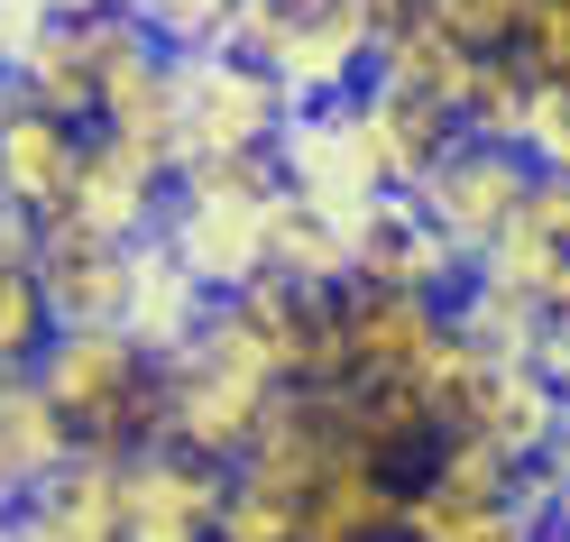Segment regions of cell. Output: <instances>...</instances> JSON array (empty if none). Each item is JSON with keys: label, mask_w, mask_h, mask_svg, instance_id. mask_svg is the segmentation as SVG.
<instances>
[{"label": "cell", "mask_w": 570, "mask_h": 542, "mask_svg": "<svg viewBox=\"0 0 570 542\" xmlns=\"http://www.w3.org/2000/svg\"><path fill=\"white\" fill-rule=\"evenodd\" d=\"M47 386V405L65 414V432H75V451H148L166 432V358H148L120 322H65V332L38 349V368H28Z\"/></svg>", "instance_id": "6da1fadb"}, {"label": "cell", "mask_w": 570, "mask_h": 542, "mask_svg": "<svg viewBox=\"0 0 570 542\" xmlns=\"http://www.w3.org/2000/svg\"><path fill=\"white\" fill-rule=\"evenodd\" d=\"M276 405H285L276 358L248 341L230 313H212V332H203L185 358H166V432H157V442L239 469L248 451H258V432H267Z\"/></svg>", "instance_id": "7a4b0ae2"}, {"label": "cell", "mask_w": 570, "mask_h": 542, "mask_svg": "<svg viewBox=\"0 0 570 542\" xmlns=\"http://www.w3.org/2000/svg\"><path fill=\"white\" fill-rule=\"evenodd\" d=\"M295 92L239 47H185L175 56V175L194 157H276Z\"/></svg>", "instance_id": "3957f363"}, {"label": "cell", "mask_w": 570, "mask_h": 542, "mask_svg": "<svg viewBox=\"0 0 570 542\" xmlns=\"http://www.w3.org/2000/svg\"><path fill=\"white\" fill-rule=\"evenodd\" d=\"M533 185H543V166H533L515 138H470L460 129L442 148V166L414 185V211L460 248V258H479L488 239H507L533 211Z\"/></svg>", "instance_id": "277c9868"}, {"label": "cell", "mask_w": 570, "mask_h": 542, "mask_svg": "<svg viewBox=\"0 0 570 542\" xmlns=\"http://www.w3.org/2000/svg\"><path fill=\"white\" fill-rule=\"evenodd\" d=\"M276 203L285 194H222V185H175L157 239L185 258L212 295H239L276 267Z\"/></svg>", "instance_id": "5b68a950"}, {"label": "cell", "mask_w": 570, "mask_h": 542, "mask_svg": "<svg viewBox=\"0 0 570 542\" xmlns=\"http://www.w3.org/2000/svg\"><path fill=\"white\" fill-rule=\"evenodd\" d=\"M276 175H285V194L295 203H323V211H368L386 194V175L368 157V129H360V92L350 101H304L295 120H285L276 138Z\"/></svg>", "instance_id": "8992f818"}, {"label": "cell", "mask_w": 570, "mask_h": 542, "mask_svg": "<svg viewBox=\"0 0 570 542\" xmlns=\"http://www.w3.org/2000/svg\"><path fill=\"white\" fill-rule=\"evenodd\" d=\"M222 496H230V469L203 460V451L148 442V451L120 460V515H129V542H212V524H222Z\"/></svg>", "instance_id": "52a82bcc"}, {"label": "cell", "mask_w": 570, "mask_h": 542, "mask_svg": "<svg viewBox=\"0 0 570 542\" xmlns=\"http://www.w3.org/2000/svg\"><path fill=\"white\" fill-rule=\"evenodd\" d=\"M92 129L83 120H56L47 101H28L10 75H0V203L28 211V221H56L75 203V175H83Z\"/></svg>", "instance_id": "ba28073f"}, {"label": "cell", "mask_w": 570, "mask_h": 542, "mask_svg": "<svg viewBox=\"0 0 570 542\" xmlns=\"http://www.w3.org/2000/svg\"><path fill=\"white\" fill-rule=\"evenodd\" d=\"M350 285H396V295H460L470 258L414 211V194H377L368 211H350Z\"/></svg>", "instance_id": "9c48e42d"}, {"label": "cell", "mask_w": 570, "mask_h": 542, "mask_svg": "<svg viewBox=\"0 0 570 542\" xmlns=\"http://www.w3.org/2000/svg\"><path fill=\"white\" fill-rule=\"evenodd\" d=\"M212 313H222V295L175 258V248L148 230L129 248V304H120V332L148 349V358H185L203 332H212Z\"/></svg>", "instance_id": "30bf717a"}, {"label": "cell", "mask_w": 570, "mask_h": 542, "mask_svg": "<svg viewBox=\"0 0 570 542\" xmlns=\"http://www.w3.org/2000/svg\"><path fill=\"white\" fill-rule=\"evenodd\" d=\"M10 533L19 542H129L120 460L111 451H75L65 469H47V479L10 505Z\"/></svg>", "instance_id": "8fae6325"}, {"label": "cell", "mask_w": 570, "mask_h": 542, "mask_svg": "<svg viewBox=\"0 0 570 542\" xmlns=\"http://www.w3.org/2000/svg\"><path fill=\"white\" fill-rule=\"evenodd\" d=\"M129 248L83 230V221H65V211L38 221V285H47L56 332H65V322H120V304H129Z\"/></svg>", "instance_id": "7c38bea8"}, {"label": "cell", "mask_w": 570, "mask_h": 542, "mask_svg": "<svg viewBox=\"0 0 570 542\" xmlns=\"http://www.w3.org/2000/svg\"><path fill=\"white\" fill-rule=\"evenodd\" d=\"M166 203H175V175H166L157 157H138V148H120V138H101V129H92L65 221H83V230H101V239H120V248H129V239H148V230L166 221Z\"/></svg>", "instance_id": "4fadbf2b"}, {"label": "cell", "mask_w": 570, "mask_h": 542, "mask_svg": "<svg viewBox=\"0 0 570 542\" xmlns=\"http://www.w3.org/2000/svg\"><path fill=\"white\" fill-rule=\"evenodd\" d=\"M341 332H350V368L360 377H414V358L451 332V304L396 295V285H341Z\"/></svg>", "instance_id": "5bb4252c"}, {"label": "cell", "mask_w": 570, "mask_h": 542, "mask_svg": "<svg viewBox=\"0 0 570 542\" xmlns=\"http://www.w3.org/2000/svg\"><path fill=\"white\" fill-rule=\"evenodd\" d=\"M360 129H368V157L386 175V194H414L442 166V148L460 138V111H442V101H423L405 83H360Z\"/></svg>", "instance_id": "9a60e30c"}, {"label": "cell", "mask_w": 570, "mask_h": 542, "mask_svg": "<svg viewBox=\"0 0 570 542\" xmlns=\"http://www.w3.org/2000/svg\"><path fill=\"white\" fill-rule=\"evenodd\" d=\"M368 83H405V92H423V101H442V111H460L470 83H479V47L442 38L423 10H396V19H386V38H377Z\"/></svg>", "instance_id": "2e32d148"}, {"label": "cell", "mask_w": 570, "mask_h": 542, "mask_svg": "<svg viewBox=\"0 0 570 542\" xmlns=\"http://www.w3.org/2000/svg\"><path fill=\"white\" fill-rule=\"evenodd\" d=\"M543 496H451L414 479L405 496V542H543Z\"/></svg>", "instance_id": "e0dca14e"}, {"label": "cell", "mask_w": 570, "mask_h": 542, "mask_svg": "<svg viewBox=\"0 0 570 542\" xmlns=\"http://www.w3.org/2000/svg\"><path fill=\"white\" fill-rule=\"evenodd\" d=\"M47 341H56V313H47V285H38V221L0 211V377L38 368Z\"/></svg>", "instance_id": "ac0fdd59"}, {"label": "cell", "mask_w": 570, "mask_h": 542, "mask_svg": "<svg viewBox=\"0 0 570 542\" xmlns=\"http://www.w3.org/2000/svg\"><path fill=\"white\" fill-rule=\"evenodd\" d=\"M65 460H75V432H65V414L47 405V386L28 377V368L0 377V505H19Z\"/></svg>", "instance_id": "d6986e66"}, {"label": "cell", "mask_w": 570, "mask_h": 542, "mask_svg": "<svg viewBox=\"0 0 570 542\" xmlns=\"http://www.w3.org/2000/svg\"><path fill=\"white\" fill-rule=\"evenodd\" d=\"M405 479L377 469L368 451H341V469L313 487V524L323 533H350V542H405Z\"/></svg>", "instance_id": "ffe728a7"}, {"label": "cell", "mask_w": 570, "mask_h": 542, "mask_svg": "<svg viewBox=\"0 0 570 542\" xmlns=\"http://www.w3.org/2000/svg\"><path fill=\"white\" fill-rule=\"evenodd\" d=\"M267 276L304 285V295H341V285H350V221L323 211V203H295V194H285V203H276V267H267Z\"/></svg>", "instance_id": "44dd1931"}, {"label": "cell", "mask_w": 570, "mask_h": 542, "mask_svg": "<svg viewBox=\"0 0 570 542\" xmlns=\"http://www.w3.org/2000/svg\"><path fill=\"white\" fill-rule=\"evenodd\" d=\"M304 524H313V496L258 479V469H230V496H222L212 542H304Z\"/></svg>", "instance_id": "7402d4cb"}, {"label": "cell", "mask_w": 570, "mask_h": 542, "mask_svg": "<svg viewBox=\"0 0 570 542\" xmlns=\"http://www.w3.org/2000/svg\"><path fill=\"white\" fill-rule=\"evenodd\" d=\"M524 101H533L524 56L497 47V56H479V83H470V101H460V129L470 138H524Z\"/></svg>", "instance_id": "603a6c76"}, {"label": "cell", "mask_w": 570, "mask_h": 542, "mask_svg": "<svg viewBox=\"0 0 570 542\" xmlns=\"http://www.w3.org/2000/svg\"><path fill=\"white\" fill-rule=\"evenodd\" d=\"M414 10L433 19L442 38L497 56V47H515V38H524V10H533V0H414Z\"/></svg>", "instance_id": "cb8c5ba5"}, {"label": "cell", "mask_w": 570, "mask_h": 542, "mask_svg": "<svg viewBox=\"0 0 570 542\" xmlns=\"http://www.w3.org/2000/svg\"><path fill=\"white\" fill-rule=\"evenodd\" d=\"M230 10H239V0H129V19L148 28L157 47H175V56H185V47H222Z\"/></svg>", "instance_id": "d4e9b609"}, {"label": "cell", "mask_w": 570, "mask_h": 542, "mask_svg": "<svg viewBox=\"0 0 570 542\" xmlns=\"http://www.w3.org/2000/svg\"><path fill=\"white\" fill-rule=\"evenodd\" d=\"M515 148L543 166V175H570V75H533V101H524V138Z\"/></svg>", "instance_id": "484cf974"}, {"label": "cell", "mask_w": 570, "mask_h": 542, "mask_svg": "<svg viewBox=\"0 0 570 542\" xmlns=\"http://www.w3.org/2000/svg\"><path fill=\"white\" fill-rule=\"evenodd\" d=\"M515 56H524V75H570V0H533Z\"/></svg>", "instance_id": "4316f807"}, {"label": "cell", "mask_w": 570, "mask_h": 542, "mask_svg": "<svg viewBox=\"0 0 570 542\" xmlns=\"http://www.w3.org/2000/svg\"><path fill=\"white\" fill-rule=\"evenodd\" d=\"M56 28L47 0H0V75H19L28 56H38V38Z\"/></svg>", "instance_id": "83f0119b"}, {"label": "cell", "mask_w": 570, "mask_h": 542, "mask_svg": "<svg viewBox=\"0 0 570 542\" xmlns=\"http://www.w3.org/2000/svg\"><path fill=\"white\" fill-rule=\"evenodd\" d=\"M533 496H543V524H570V432L552 442V460L533 469Z\"/></svg>", "instance_id": "f1b7e54d"}, {"label": "cell", "mask_w": 570, "mask_h": 542, "mask_svg": "<svg viewBox=\"0 0 570 542\" xmlns=\"http://www.w3.org/2000/svg\"><path fill=\"white\" fill-rule=\"evenodd\" d=\"M533 230H552L570 248V175H543V185H533Z\"/></svg>", "instance_id": "f546056e"}, {"label": "cell", "mask_w": 570, "mask_h": 542, "mask_svg": "<svg viewBox=\"0 0 570 542\" xmlns=\"http://www.w3.org/2000/svg\"><path fill=\"white\" fill-rule=\"evenodd\" d=\"M56 19H101V10H129V0H47Z\"/></svg>", "instance_id": "4dcf8cb0"}, {"label": "cell", "mask_w": 570, "mask_h": 542, "mask_svg": "<svg viewBox=\"0 0 570 542\" xmlns=\"http://www.w3.org/2000/svg\"><path fill=\"white\" fill-rule=\"evenodd\" d=\"M304 542H350V533H323V524H304Z\"/></svg>", "instance_id": "1f68e13d"}, {"label": "cell", "mask_w": 570, "mask_h": 542, "mask_svg": "<svg viewBox=\"0 0 570 542\" xmlns=\"http://www.w3.org/2000/svg\"><path fill=\"white\" fill-rule=\"evenodd\" d=\"M543 542H570V524H552V533H543Z\"/></svg>", "instance_id": "d6a6232c"}, {"label": "cell", "mask_w": 570, "mask_h": 542, "mask_svg": "<svg viewBox=\"0 0 570 542\" xmlns=\"http://www.w3.org/2000/svg\"><path fill=\"white\" fill-rule=\"evenodd\" d=\"M386 10H414V0H386Z\"/></svg>", "instance_id": "836d02e7"}, {"label": "cell", "mask_w": 570, "mask_h": 542, "mask_svg": "<svg viewBox=\"0 0 570 542\" xmlns=\"http://www.w3.org/2000/svg\"><path fill=\"white\" fill-rule=\"evenodd\" d=\"M0 211H10V203H0Z\"/></svg>", "instance_id": "e575fe53"}]
</instances>
